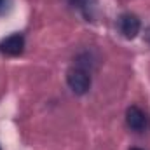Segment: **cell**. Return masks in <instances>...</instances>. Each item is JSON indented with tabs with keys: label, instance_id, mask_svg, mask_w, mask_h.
Here are the masks:
<instances>
[{
	"label": "cell",
	"instance_id": "1",
	"mask_svg": "<svg viewBox=\"0 0 150 150\" xmlns=\"http://www.w3.org/2000/svg\"><path fill=\"white\" fill-rule=\"evenodd\" d=\"M67 84L75 94H86L91 87V75L84 67H74L67 72Z\"/></svg>",
	"mask_w": 150,
	"mask_h": 150
},
{
	"label": "cell",
	"instance_id": "2",
	"mask_svg": "<svg viewBox=\"0 0 150 150\" xmlns=\"http://www.w3.org/2000/svg\"><path fill=\"white\" fill-rule=\"evenodd\" d=\"M140 28H142V23H140V18L136 14L126 12L119 18V30L126 38H129V40L134 38L140 33Z\"/></svg>",
	"mask_w": 150,
	"mask_h": 150
},
{
	"label": "cell",
	"instance_id": "3",
	"mask_svg": "<svg viewBox=\"0 0 150 150\" xmlns=\"http://www.w3.org/2000/svg\"><path fill=\"white\" fill-rule=\"evenodd\" d=\"M126 122H127V126H129L133 131L142 133V131H145V127H147V115H145V112H143L140 107L133 105V107H129V108L126 110Z\"/></svg>",
	"mask_w": 150,
	"mask_h": 150
},
{
	"label": "cell",
	"instance_id": "4",
	"mask_svg": "<svg viewBox=\"0 0 150 150\" xmlns=\"http://www.w3.org/2000/svg\"><path fill=\"white\" fill-rule=\"evenodd\" d=\"M23 49H25V37L21 33H14L0 42V52L7 56H18L23 52Z\"/></svg>",
	"mask_w": 150,
	"mask_h": 150
},
{
	"label": "cell",
	"instance_id": "5",
	"mask_svg": "<svg viewBox=\"0 0 150 150\" xmlns=\"http://www.w3.org/2000/svg\"><path fill=\"white\" fill-rule=\"evenodd\" d=\"M7 4H9V0H0V14L5 11V7H7Z\"/></svg>",
	"mask_w": 150,
	"mask_h": 150
},
{
	"label": "cell",
	"instance_id": "6",
	"mask_svg": "<svg viewBox=\"0 0 150 150\" xmlns=\"http://www.w3.org/2000/svg\"><path fill=\"white\" fill-rule=\"evenodd\" d=\"M131 150H142V149H131Z\"/></svg>",
	"mask_w": 150,
	"mask_h": 150
}]
</instances>
